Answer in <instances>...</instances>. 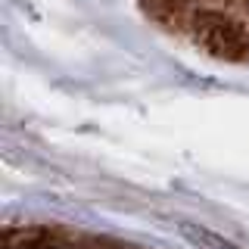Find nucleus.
Instances as JSON below:
<instances>
[{
	"instance_id": "2",
	"label": "nucleus",
	"mask_w": 249,
	"mask_h": 249,
	"mask_svg": "<svg viewBox=\"0 0 249 249\" xmlns=\"http://www.w3.org/2000/svg\"><path fill=\"white\" fill-rule=\"evenodd\" d=\"M181 233L199 249H240V246H233L231 240L218 237L215 231H206V228H199V224H181Z\"/></svg>"
},
{
	"instance_id": "1",
	"label": "nucleus",
	"mask_w": 249,
	"mask_h": 249,
	"mask_svg": "<svg viewBox=\"0 0 249 249\" xmlns=\"http://www.w3.org/2000/svg\"><path fill=\"white\" fill-rule=\"evenodd\" d=\"M196 35L202 37V44L209 47L212 53H218V56H243V53L249 50V41L243 37V31H240L237 22L224 19V16H202V19H196Z\"/></svg>"
}]
</instances>
